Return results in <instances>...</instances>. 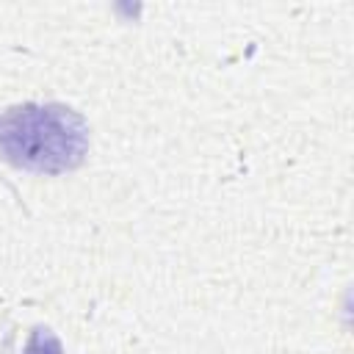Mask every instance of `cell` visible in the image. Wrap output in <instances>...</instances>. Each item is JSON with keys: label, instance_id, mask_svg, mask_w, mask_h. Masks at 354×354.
I'll use <instances>...</instances> for the list:
<instances>
[{"label": "cell", "instance_id": "cell-1", "mask_svg": "<svg viewBox=\"0 0 354 354\" xmlns=\"http://www.w3.org/2000/svg\"><path fill=\"white\" fill-rule=\"evenodd\" d=\"M88 122L61 102H25L0 113V158L33 174H64L88 155Z\"/></svg>", "mask_w": 354, "mask_h": 354}, {"label": "cell", "instance_id": "cell-2", "mask_svg": "<svg viewBox=\"0 0 354 354\" xmlns=\"http://www.w3.org/2000/svg\"><path fill=\"white\" fill-rule=\"evenodd\" d=\"M22 354H64V346L50 326H33Z\"/></svg>", "mask_w": 354, "mask_h": 354}]
</instances>
